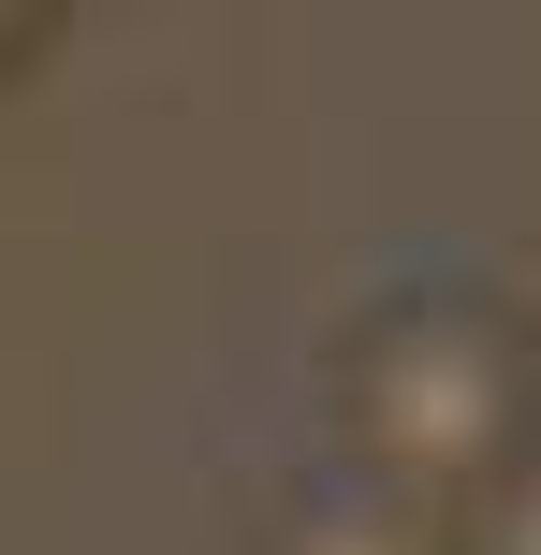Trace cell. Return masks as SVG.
<instances>
[{
  "instance_id": "cell-2",
  "label": "cell",
  "mask_w": 541,
  "mask_h": 555,
  "mask_svg": "<svg viewBox=\"0 0 541 555\" xmlns=\"http://www.w3.org/2000/svg\"><path fill=\"white\" fill-rule=\"evenodd\" d=\"M263 555H454V512H425V498H396V482L351 468V482H322V498H293Z\"/></svg>"
},
{
  "instance_id": "cell-4",
  "label": "cell",
  "mask_w": 541,
  "mask_h": 555,
  "mask_svg": "<svg viewBox=\"0 0 541 555\" xmlns=\"http://www.w3.org/2000/svg\"><path fill=\"white\" fill-rule=\"evenodd\" d=\"M29 29H44V15H29V0H0V74L29 59Z\"/></svg>"
},
{
  "instance_id": "cell-1",
  "label": "cell",
  "mask_w": 541,
  "mask_h": 555,
  "mask_svg": "<svg viewBox=\"0 0 541 555\" xmlns=\"http://www.w3.org/2000/svg\"><path fill=\"white\" fill-rule=\"evenodd\" d=\"M337 424L366 482H396L425 512H484L498 482H527L541 351L498 293H396L337 336Z\"/></svg>"
},
{
  "instance_id": "cell-3",
  "label": "cell",
  "mask_w": 541,
  "mask_h": 555,
  "mask_svg": "<svg viewBox=\"0 0 541 555\" xmlns=\"http://www.w3.org/2000/svg\"><path fill=\"white\" fill-rule=\"evenodd\" d=\"M454 555H541V468L498 482L484 512H454Z\"/></svg>"
}]
</instances>
